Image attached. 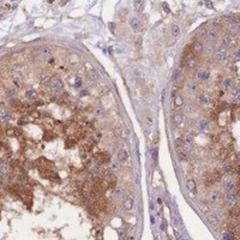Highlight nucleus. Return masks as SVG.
Here are the masks:
<instances>
[{"mask_svg":"<svg viewBox=\"0 0 240 240\" xmlns=\"http://www.w3.org/2000/svg\"><path fill=\"white\" fill-rule=\"evenodd\" d=\"M228 57H229L228 49H219V51H216V53L214 55V59L217 62H225L228 60Z\"/></svg>","mask_w":240,"mask_h":240,"instance_id":"nucleus-1","label":"nucleus"},{"mask_svg":"<svg viewBox=\"0 0 240 240\" xmlns=\"http://www.w3.org/2000/svg\"><path fill=\"white\" fill-rule=\"evenodd\" d=\"M49 86H51V90L55 94H59L62 90V83L59 78H53L49 83Z\"/></svg>","mask_w":240,"mask_h":240,"instance_id":"nucleus-2","label":"nucleus"},{"mask_svg":"<svg viewBox=\"0 0 240 240\" xmlns=\"http://www.w3.org/2000/svg\"><path fill=\"white\" fill-rule=\"evenodd\" d=\"M198 102L201 106H204V107H213L214 106V101L210 96H206V95H199L198 96Z\"/></svg>","mask_w":240,"mask_h":240,"instance_id":"nucleus-3","label":"nucleus"},{"mask_svg":"<svg viewBox=\"0 0 240 240\" xmlns=\"http://www.w3.org/2000/svg\"><path fill=\"white\" fill-rule=\"evenodd\" d=\"M197 57L196 55H193V54H189L187 57L185 58V66L187 67V69H195L196 66H197Z\"/></svg>","mask_w":240,"mask_h":240,"instance_id":"nucleus-4","label":"nucleus"},{"mask_svg":"<svg viewBox=\"0 0 240 240\" xmlns=\"http://www.w3.org/2000/svg\"><path fill=\"white\" fill-rule=\"evenodd\" d=\"M196 77H197V79L199 82H206L208 79L210 78V72H209V70H206V69H201L197 72Z\"/></svg>","mask_w":240,"mask_h":240,"instance_id":"nucleus-5","label":"nucleus"},{"mask_svg":"<svg viewBox=\"0 0 240 240\" xmlns=\"http://www.w3.org/2000/svg\"><path fill=\"white\" fill-rule=\"evenodd\" d=\"M225 201L230 206L237 205V203H238V195H237V192H228V193L226 195V197H225Z\"/></svg>","mask_w":240,"mask_h":240,"instance_id":"nucleus-6","label":"nucleus"},{"mask_svg":"<svg viewBox=\"0 0 240 240\" xmlns=\"http://www.w3.org/2000/svg\"><path fill=\"white\" fill-rule=\"evenodd\" d=\"M198 130L202 133H209L210 131V123L208 120H201L198 123Z\"/></svg>","mask_w":240,"mask_h":240,"instance_id":"nucleus-7","label":"nucleus"},{"mask_svg":"<svg viewBox=\"0 0 240 240\" xmlns=\"http://www.w3.org/2000/svg\"><path fill=\"white\" fill-rule=\"evenodd\" d=\"M203 49H204L203 43L202 42H198V41L193 42V45H192V47H191V51H192V54H193V55L201 54L203 52Z\"/></svg>","mask_w":240,"mask_h":240,"instance_id":"nucleus-8","label":"nucleus"},{"mask_svg":"<svg viewBox=\"0 0 240 240\" xmlns=\"http://www.w3.org/2000/svg\"><path fill=\"white\" fill-rule=\"evenodd\" d=\"M222 173H225L226 175H232L234 174V166L232 162H226L222 166Z\"/></svg>","mask_w":240,"mask_h":240,"instance_id":"nucleus-9","label":"nucleus"},{"mask_svg":"<svg viewBox=\"0 0 240 240\" xmlns=\"http://www.w3.org/2000/svg\"><path fill=\"white\" fill-rule=\"evenodd\" d=\"M233 36H225L222 38V41H221V47H222V49H227V48L232 47V45H233Z\"/></svg>","mask_w":240,"mask_h":240,"instance_id":"nucleus-10","label":"nucleus"},{"mask_svg":"<svg viewBox=\"0 0 240 240\" xmlns=\"http://www.w3.org/2000/svg\"><path fill=\"white\" fill-rule=\"evenodd\" d=\"M223 189L228 192H233V190L235 189V181L232 179H226L223 181Z\"/></svg>","mask_w":240,"mask_h":240,"instance_id":"nucleus-11","label":"nucleus"},{"mask_svg":"<svg viewBox=\"0 0 240 240\" xmlns=\"http://www.w3.org/2000/svg\"><path fill=\"white\" fill-rule=\"evenodd\" d=\"M205 36L209 38V40H213V41H215V40L219 38V31L216 30L215 28H210V29H208Z\"/></svg>","mask_w":240,"mask_h":240,"instance_id":"nucleus-12","label":"nucleus"},{"mask_svg":"<svg viewBox=\"0 0 240 240\" xmlns=\"http://www.w3.org/2000/svg\"><path fill=\"white\" fill-rule=\"evenodd\" d=\"M130 27H131L134 31H141V30H142L141 22H139L138 18H136V17H133V18L130 19Z\"/></svg>","mask_w":240,"mask_h":240,"instance_id":"nucleus-13","label":"nucleus"},{"mask_svg":"<svg viewBox=\"0 0 240 240\" xmlns=\"http://www.w3.org/2000/svg\"><path fill=\"white\" fill-rule=\"evenodd\" d=\"M123 205L125 208V210L127 211H130L132 210V208H133V198L132 197H127L124 199V202H123Z\"/></svg>","mask_w":240,"mask_h":240,"instance_id":"nucleus-14","label":"nucleus"},{"mask_svg":"<svg viewBox=\"0 0 240 240\" xmlns=\"http://www.w3.org/2000/svg\"><path fill=\"white\" fill-rule=\"evenodd\" d=\"M184 114L182 113H175L174 115H173V121H174V124L177 125V126H181L182 125V123H184Z\"/></svg>","mask_w":240,"mask_h":240,"instance_id":"nucleus-15","label":"nucleus"},{"mask_svg":"<svg viewBox=\"0 0 240 240\" xmlns=\"http://www.w3.org/2000/svg\"><path fill=\"white\" fill-rule=\"evenodd\" d=\"M210 174H211V179H213L214 182H219V181H221V179H222V173H221L220 169H214Z\"/></svg>","mask_w":240,"mask_h":240,"instance_id":"nucleus-16","label":"nucleus"},{"mask_svg":"<svg viewBox=\"0 0 240 240\" xmlns=\"http://www.w3.org/2000/svg\"><path fill=\"white\" fill-rule=\"evenodd\" d=\"M221 198H222V195L220 193L219 191H213L210 193V201L213 203H219L221 201Z\"/></svg>","mask_w":240,"mask_h":240,"instance_id":"nucleus-17","label":"nucleus"},{"mask_svg":"<svg viewBox=\"0 0 240 240\" xmlns=\"http://www.w3.org/2000/svg\"><path fill=\"white\" fill-rule=\"evenodd\" d=\"M11 120V114L6 110H1L0 112V121L1 123H9Z\"/></svg>","mask_w":240,"mask_h":240,"instance_id":"nucleus-18","label":"nucleus"},{"mask_svg":"<svg viewBox=\"0 0 240 240\" xmlns=\"http://www.w3.org/2000/svg\"><path fill=\"white\" fill-rule=\"evenodd\" d=\"M186 186H187V190L190 192H192V193H196L197 192V187H196V182L193 179H189L186 181Z\"/></svg>","mask_w":240,"mask_h":240,"instance_id":"nucleus-19","label":"nucleus"},{"mask_svg":"<svg viewBox=\"0 0 240 240\" xmlns=\"http://www.w3.org/2000/svg\"><path fill=\"white\" fill-rule=\"evenodd\" d=\"M105 113H106V110H105V108H103L102 106H97V107L95 108V110H94L95 117L99 118V119H101V118L105 117Z\"/></svg>","mask_w":240,"mask_h":240,"instance_id":"nucleus-20","label":"nucleus"},{"mask_svg":"<svg viewBox=\"0 0 240 240\" xmlns=\"http://www.w3.org/2000/svg\"><path fill=\"white\" fill-rule=\"evenodd\" d=\"M25 99L29 101H35L37 99V93L35 90H28L25 93Z\"/></svg>","mask_w":240,"mask_h":240,"instance_id":"nucleus-21","label":"nucleus"},{"mask_svg":"<svg viewBox=\"0 0 240 240\" xmlns=\"http://www.w3.org/2000/svg\"><path fill=\"white\" fill-rule=\"evenodd\" d=\"M229 155H230V151H229L228 148H222L220 150V153H219V157L221 160H226L227 157H229Z\"/></svg>","mask_w":240,"mask_h":240,"instance_id":"nucleus-22","label":"nucleus"},{"mask_svg":"<svg viewBox=\"0 0 240 240\" xmlns=\"http://www.w3.org/2000/svg\"><path fill=\"white\" fill-rule=\"evenodd\" d=\"M118 158H119V161L125 162L126 160L129 158V154H127V151H126V150H119V153H118Z\"/></svg>","mask_w":240,"mask_h":240,"instance_id":"nucleus-23","label":"nucleus"},{"mask_svg":"<svg viewBox=\"0 0 240 240\" xmlns=\"http://www.w3.org/2000/svg\"><path fill=\"white\" fill-rule=\"evenodd\" d=\"M203 179H204V184H205V186H206V187H210L213 184H214V181H213V179H211V174H210V173H205Z\"/></svg>","mask_w":240,"mask_h":240,"instance_id":"nucleus-24","label":"nucleus"},{"mask_svg":"<svg viewBox=\"0 0 240 240\" xmlns=\"http://www.w3.org/2000/svg\"><path fill=\"white\" fill-rule=\"evenodd\" d=\"M186 90L189 94H196L198 91V85L196 83H190L187 86H186Z\"/></svg>","mask_w":240,"mask_h":240,"instance_id":"nucleus-25","label":"nucleus"},{"mask_svg":"<svg viewBox=\"0 0 240 240\" xmlns=\"http://www.w3.org/2000/svg\"><path fill=\"white\" fill-rule=\"evenodd\" d=\"M223 85H225L227 89H232L234 86V79L232 77H227L225 81H223Z\"/></svg>","mask_w":240,"mask_h":240,"instance_id":"nucleus-26","label":"nucleus"},{"mask_svg":"<svg viewBox=\"0 0 240 240\" xmlns=\"http://www.w3.org/2000/svg\"><path fill=\"white\" fill-rule=\"evenodd\" d=\"M9 105L12 107V108H19L22 106V102L18 100V99H10L9 100Z\"/></svg>","mask_w":240,"mask_h":240,"instance_id":"nucleus-27","label":"nucleus"},{"mask_svg":"<svg viewBox=\"0 0 240 240\" xmlns=\"http://www.w3.org/2000/svg\"><path fill=\"white\" fill-rule=\"evenodd\" d=\"M7 171H9V166L6 163L0 162V177H5L7 174Z\"/></svg>","mask_w":240,"mask_h":240,"instance_id":"nucleus-28","label":"nucleus"},{"mask_svg":"<svg viewBox=\"0 0 240 240\" xmlns=\"http://www.w3.org/2000/svg\"><path fill=\"white\" fill-rule=\"evenodd\" d=\"M223 21H226L227 23H230V24H238V18L235 16H225Z\"/></svg>","mask_w":240,"mask_h":240,"instance_id":"nucleus-29","label":"nucleus"},{"mask_svg":"<svg viewBox=\"0 0 240 240\" xmlns=\"http://www.w3.org/2000/svg\"><path fill=\"white\" fill-rule=\"evenodd\" d=\"M5 134L9 136V137H13V136H18V132L16 129H13V127H7L5 131Z\"/></svg>","mask_w":240,"mask_h":240,"instance_id":"nucleus-30","label":"nucleus"},{"mask_svg":"<svg viewBox=\"0 0 240 240\" xmlns=\"http://www.w3.org/2000/svg\"><path fill=\"white\" fill-rule=\"evenodd\" d=\"M181 138H182V137H181ZM182 141H184V144H186V145H191L192 142H193V138H192V136H191L190 133H186L185 136H184Z\"/></svg>","mask_w":240,"mask_h":240,"instance_id":"nucleus-31","label":"nucleus"},{"mask_svg":"<svg viewBox=\"0 0 240 240\" xmlns=\"http://www.w3.org/2000/svg\"><path fill=\"white\" fill-rule=\"evenodd\" d=\"M144 5H145V3L144 1H134L133 3V6H134V9L137 12H141L143 9H144Z\"/></svg>","mask_w":240,"mask_h":240,"instance_id":"nucleus-32","label":"nucleus"},{"mask_svg":"<svg viewBox=\"0 0 240 240\" xmlns=\"http://www.w3.org/2000/svg\"><path fill=\"white\" fill-rule=\"evenodd\" d=\"M219 109H220L221 112L227 110V109H230V105H229L228 102H226V101H222V102L219 103Z\"/></svg>","mask_w":240,"mask_h":240,"instance_id":"nucleus-33","label":"nucleus"},{"mask_svg":"<svg viewBox=\"0 0 240 240\" xmlns=\"http://www.w3.org/2000/svg\"><path fill=\"white\" fill-rule=\"evenodd\" d=\"M171 33H172V36L173 37H178L179 34H180V28L178 25H173L172 29H171Z\"/></svg>","mask_w":240,"mask_h":240,"instance_id":"nucleus-34","label":"nucleus"},{"mask_svg":"<svg viewBox=\"0 0 240 240\" xmlns=\"http://www.w3.org/2000/svg\"><path fill=\"white\" fill-rule=\"evenodd\" d=\"M77 144V139L75 138H69L66 141V148H72V147H75Z\"/></svg>","mask_w":240,"mask_h":240,"instance_id":"nucleus-35","label":"nucleus"},{"mask_svg":"<svg viewBox=\"0 0 240 240\" xmlns=\"http://www.w3.org/2000/svg\"><path fill=\"white\" fill-rule=\"evenodd\" d=\"M180 75H181V71H180V69H175V70H174V72H173L172 79H173V81H178L179 77H180Z\"/></svg>","mask_w":240,"mask_h":240,"instance_id":"nucleus-36","label":"nucleus"},{"mask_svg":"<svg viewBox=\"0 0 240 240\" xmlns=\"http://www.w3.org/2000/svg\"><path fill=\"white\" fill-rule=\"evenodd\" d=\"M118 234H119V238H120V240H126V234H127V230H126V229H119V230H118Z\"/></svg>","mask_w":240,"mask_h":240,"instance_id":"nucleus-37","label":"nucleus"},{"mask_svg":"<svg viewBox=\"0 0 240 240\" xmlns=\"http://www.w3.org/2000/svg\"><path fill=\"white\" fill-rule=\"evenodd\" d=\"M49 54H51L49 47H43V48H41V55H42V57H48Z\"/></svg>","mask_w":240,"mask_h":240,"instance_id":"nucleus-38","label":"nucleus"},{"mask_svg":"<svg viewBox=\"0 0 240 240\" xmlns=\"http://www.w3.org/2000/svg\"><path fill=\"white\" fill-rule=\"evenodd\" d=\"M89 76H90V79L91 81H96V79L99 78V73L96 72L95 70H91L90 72H89Z\"/></svg>","mask_w":240,"mask_h":240,"instance_id":"nucleus-39","label":"nucleus"},{"mask_svg":"<svg viewBox=\"0 0 240 240\" xmlns=\"http://www.w3.org/2000/svg\"><path fill=\"white\" fill-rule=\"evenodd\" d=\"M174 103H175V106H177V107L182 106V99H181V96H175V97H174Z\"/></svg>","mask_w":240,"mask_h":240,"instance_id":"nucleus-40","label":"nucleus"},{"mask_svg":"<svg viewBox=\"0 0 240 240\" xmlns=\"http://www.w3.org/2000/svg\"><path fill=\"white\" fill-rule=\"evenodd\" d=\"M223 239L225 240H235L234 239V235L229 233V232H226V233H223Z\"/></svg>","mask_w":240,"mask_h":240,"instance_id":"nucleus-41","label":"nucleus"},{"mask_svg":"<svg viewBox=\"0 0 240 240\" xmlns=\"http://www.w3.org/2000/svg\"><path fill=\"white\" fill-rule=\"evenodd\" d=\"M151 156H153L154 162L156 163V162H157V160H158V149H157V148H155V149L153 150V155H151Z\"/></svg>","mask_w":240,"mask_h":240,"instance_id":"nucleus-42","label":"nucleus"},{"mask_svg":"<svg viewBox=\"0 0 240 240\" xmlns=\"http://www.w3.org/2000/svg\"><path fill=\"white\" fill-rule=\"evenodd\" d=\"M184 145V141H182V138H177L175 139V148H181Z\"/></svg>","mask_w":240,"mask_h":240,"instance_id":"nucleus-43","label":"nucleus"},{"mask_svg":"<svg viewBox=\"0 0 240 240\" xmlns=\"http://www.w3.org/2000/svg\"><path fill=\"white\" fill-rule=\"evenodd\" d=\"M54 137H55V134H53V133H51V132H46L45 136H43V139H45V141H49V139H52V138H54Z\"/></svg>","mask_w":240,"mask_h":240,"instance_id":"nucleus-44","label":"nucleus"},{"mask_svg":"<svg viewBox=\"0 0 240 240\" xmlns=\"http://www.w3.org/2000/svg\"><path fill=\"white\" fill-rule=\"evenodd\" d=\"M233 97L235 101H239V97H240V90L238 89V88H235L234 91H233Z\"/></svg>","mask_w":240,"mask_h":240,"instance_id":"nucleus-45","label":"nucleus"},{"mask_svg":"<svg viewBox=\"0 0 240 240\" xmlns=\"http://www.w3.org/2000/svg\"><path fill=\"white\" fill-rule=\"evenodd\" d=\"M178 156H179V158L181 160V161H186V160L189 158V157H187V154H186V153H184V151H180V153L178 154Z\"/></svg>","mask_w":240,"mask_h":240,"instance_id":"nucleus-46","label":"nucleus"},{"mask_svg":"<svg viewBox=\"0 0 240 240\" xmlns=\"http://www.w3.org/2000/svg\"><path fill=\"white\" fill-rule=\"evenodd\" d=\"M195 106L193 105H186L185 106V110L187 112V113H192V112H195Z\"/></svg>","mask_w":240,"mask_h":240,"instance_id":"nucleus-47","label":"nucleus"},{"mask_svg":"<svg viewBox=\"0 0 240 240\" xmlns=\"http://www.w3.org/2000/svg\"><path fill=\"white\" fill-rule=\"evenodd\" d=\"M206 31H208V29H205L204 27H203V28L201 27V28L198 29V35H202V36H203V35H206Z\"/></svg>","mask_w":240,"mask_h":240,"instance_id":"nucleus-48","label":"nucleus"},{"mask_svg":"<svg viewBox=\"0 0 240 240\" xmlns=\"http://www.w3.org/2000/svg\"><path fill=\"white\" fill-rule=\"evenodd\" d=\"M113 195H114V197H120V196L123 195V190L121 189H115Z\"/></svg>","mask_w":240,"mask_h":240,"instance_id":"nucleus-49","label":"nucleus"},{"mask_svg":"<svg viewBox=\"0 0 240 240\" xmlns=\"http://www.w3.org/2000/svg\"><path fill=\"white\" fill-rule=\"evenodd\" d=\"M210 119L213 120V121H216V120H219V115L215 113V112H211L210 113Z\"/></svg>","mask_w":240,"mask_h":240,"instance_id":"nucleus-50","label":"nucleus"},{"mask_svg":"<svg viewBox=\"0 0 240 240\" xmlns=\"http://www.w3.org/2000/svg\"><path fill=\"white\" fill-rule=\"evenodd\" d=\"M81 85H82V79L79 78V77H77V78H76V83H75V86H76V88H79Z\"/></svg>","mask_w":240,"mask_h":240,"instance_id":"nucleus-51","label":"nucleus"},{"mask_svg":"<svg viewBox=\"0 0 240 240\" xmlns=\"http://www.w3.org/2000/svg\"><path fill=\"white\" fill-rule=\"evenodd\" d=\"M162 7H165V11H166L167 13H169V12H171V10H169V7H168L167 3H163V4H162Z\"/></svg>","mask_w":240,"mask_h":240,"instance_id":"nucleus-52","label":"nucleus"},{"mask_svg":"<svg viewBox=\"0 0 240 240\" xmlns=\"http://www.w3.org/2000/svg\"><path fill=\"white\" fill-rule=\"evenodd\" d=\"M174 234H175V238H177V240H182L181 235L179 234V232L178 230H174Z\"/></svg>","mask_w":240,"mask_h":240,"instance_id":"nucleus-53","label":"nucleus"},{"mask_svg":"<svg viewBox=\"0 0 240 240\" xmlns=\"http://www.w3.org/2000/svg\"><path fill=\"white\" fill-rule=\"evenodd\" d=\"M234 59H235V61L239 60V49H237L235 53H234Z\"/></svg>","mask_w":240,"mask_h":240,"instance_id":"nucleus-54","label":"nucleus"},{"mask_svg":"<svg viewBox=\"0 0 240 240\" xmlns=\"http://www.w3.org/2000/svg\"><path fill=\"white\" fill-rule=\"evenodd\" d=\"M161 227H162V229H163V230H166V228H167V223H166V221H165V220L162 221V225H161Z\"/></svg>","mask_w":240,"mask_h":240,"instance_id":"nucleus-55","label":"nucleus"},{"mask_svg":"<svg viewBox=\"0 0 240 240\" xmlns=\"http://www.w3.org/2000/svg\"><path fill=\"white\" fill-rule=\"evenodd\" d=\"M110 167H112V169H117V168H118V165H117V163H112Z\"/></svg>","mask_w":240,"mask_h":240,"instance_id":"nucleus-56","label":"nucleus"},{"mask_svg":"<svg viewBox=\"0 0 240 240\" xmlns=\"http://www.w3.org/2000/svg\"><path fill=\"white\" fill-rule=\"evenodd\" d=\"M85 95H88V91H86V90L81 91V96H82V97H83V96H85Z\"/></svg>","mask_w":240,"mask_h":240,"instance_id":"nucleus-57","label":"nucleus"},{"mask_svg":"<svg viewBox=\"0 0 240 240\" xmlns=\"http://www.w3.org/2000/svg\"><path fill=\"white\" fill-rule=\"evenodd\" d=\"M23 124H24V121H22V120H18V125H21V126H22Z\"/></svg>","mask_w":240,"mask_h":240,"instance_id":"nucleus-58","label":"nucleus"},{"mask_svg":"<svg viewBox=\"0 0 240 240\" xmlns=\"http://www.w3.org/2000/svg\"><path fill=\"white\" fill-rule=\"evenodd\" d=\"M1 133H3V132H1V129H0V137H1Z\"/></svg>","mask_w":240,"mask_h":240,"instance_id":"nucleus-59","label":"nucleus"}]
</instances>
